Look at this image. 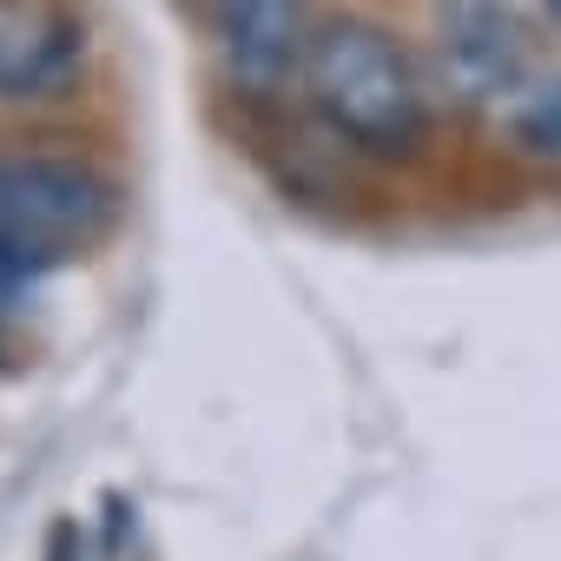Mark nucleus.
I'll list each match as a JSON object with an SVG mask.
<instances>
[{"label": "nucleus", "instance_id": "1", "mask_svg": "<svg viewBox=\"0 0 561 561\" xmlns=\"http://www.w3.org/2000/svg\"><path fill=\"white\" fill-rule=\"evenodd\" d=\"M298 80H305V100L318 106V119L337 139H351L357 152L403 159L423 146L430 87L390 27L357 21V14L324 21L318 34H305Z\"/></svg>", "mask_w": 561, "mask_h": 561}, {"label": "nucleus", "instance_id": "2", "mask_svg": "<svg viewBox=\"0 0 561 561\" xmlns=\"http://www.w3.org/2000/svg\"><path fill=\"white\" fill-rule=\"evenodd\" d=\"M119 211L113 179H100L80 159H54V152H0V231L67 257L80 244H93Z\"/></svg>", "mask_w": 561, "mask_h": 561}, {"label": "nucleus", "instance_id": "3", "mask_svg": "<svg viewBox=\"0 0 561 561\" xmlns=\"http://www.w3.org/2000/svg\"><path fill=\"white\" fill-rule=\"evenodd\" d=\"M436 87L456 106L515 100L528 87V27L515 0H430Z\"/></svg>", "mask_w": 561, "mask_h": 561}, {"label": "nucleus", "instance_id": "4", "mask_svg": "<svg viewBox=\"0 0 561 561\" xmlns=\"http://www.w3.org/2000/svg\"><path fill=\"white\" fill-rule=\"evenodd\" d=\"M80 21L60 0H0V100H41L80 67Z\"/></svg>", "mask_w": 561, "mask_h": 561}, {"label": "nucleus", "instance_id": "5", "mask_svg": "<svg viewBox=\"0 0 561 561\" xmlns=\"http://www.w3.org/2000/svg\"><path fill=\"white\" fill-rule=\"evenodd\" d=\"M225 60L244 87H277L305 54V0H211Z\"/></svg>", "mask_w": 561, "mask_h": 561}, {"label": "nucleus", "instance_id": "6", "mask_svg": "<svg viewBox=\"0 0 561 561\" xmlns=\"http://www.w3.org/2000/svg\"><path fill=\"white\" fill-rule=\"evenodd\" d=\"M508 146H515V159L561 172V73L528 80L508 100Z\"/></svg>", "mask_w": 561, "mask_h": 561}, {"label": "nucleus", "instance_id": "7", "mask_svg": "<svg viewBox=\"0 0 561 561\" xmlns=\"http://www.w3.org/2000/svg\"><path fill=\"white\" fill-rule=\"evenodd\" d=\"M47 264H54L47 251H34V244H21V238L0 231V311H14V305L41 285V271H47Z\"/></svg>", "mask_w": 561, "mask_h": 561}, {"label": "nucleus", "instance_id": "8", "mask_svg": "<svg viewBox=\"0 0 561 561\" xmlns=\"http://www.w3.org/2000/svg\"><path fill=\"white\" fill-rule=\"evenodd\" d=\"M541 21H548V27L561 34V0H541Z\"/></svg>", "mask_w": 561, "mask_h": 561}]
</instances>
